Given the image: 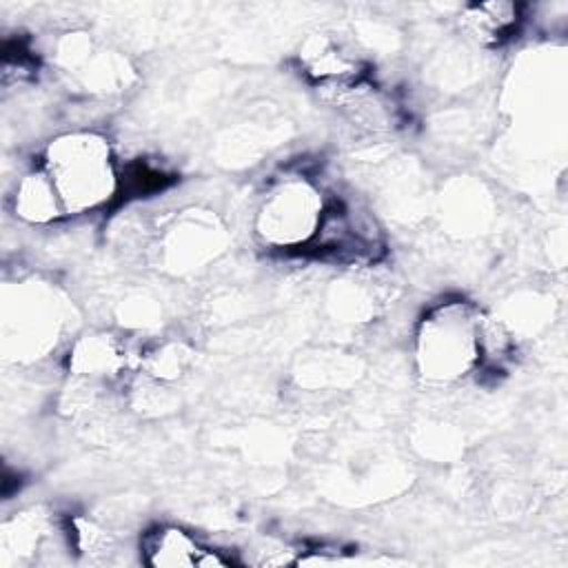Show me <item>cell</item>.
Instances as JSON below:
<instances>
[{
  "label": "cell",
  "instance_id": "1",
  "mask_svg": "<svg viewBox=\"0 0 568 568\" xmlns=\"http://www.w3.org/2000/svg\"><path fill=\"white\" fill-rule=\"evenodd\" d=\"M64 213H80L106 202L115 191L109 144L89 133L64 135L47 151V166Z\"/></svg>",
  "mask_w": 568,
  "mask_h": 568
},
{
  "label": "cell",
  "instance_id": "2",
  "mask_svg": "<svg viewBox=\"0 0 568 568\" xmlns=\"http://www.w3.org/2000/svg\"><path fill=\"white\" fill-rule=\"evenodd\" d=\"M481 355V326L462 306L450 304L424 322L419 335V362L433 379L464 375Z\"/></svg>",
  "mask_w": 568,
  "mask_h": 568
},
{
  "label": "cell",
  "instance_id": "3",
  "mask_svg": "<svg viewBox=\"0 0 568 568\" xmlns=\"http://www.w3.org/2000/svg\"><path fill=\"white\" fill-rule=\"evenodd\" d=\"M322 197L306 182H288L268 195L257 217V233L273 246H300L311 242L320 217Z\"/></svg>",
  "mask_w": 568,
  "mask_h": 568
},
{
  "label": "cell",
  "instance_id": "4",
  "mask_svg": "<svg viewBox=\"0 0 568 568\" xmlns=\"http://www.w3.org/2000/svg\"><path fill=\"white\" fill-rule=\"evenodd\" d=\"M146 564L151 566H226L229 559L217 555L215 550L204 548L200 541H195L189 532L166 526L158 528L155 532H149L142 544Z\"/></svg>",
  "mask_w": 568,
  "mask_h": 568
},
{
  "label": "cell",
  "instance_id": "5",
  "mask_svg": "<svg viewBox=\"0 0 568 568\" xmlns=\"http://www.w3.org/2000/svg\"><path fill=\"white\" fill-rule=\"evenodd\" d=\"M302 67L317 82H346L357 73V60L346 53L331 36H313L300 53Z\"/></svg>",
  "mask_w": 568,
  "mask_h": 568
},
{
  "label": "cell",
  "instance_id": "6",
  "mask_svg": "<svg viewBox=\"0 0 568 568\" xmlns=\"http://www.w3.org/2000/svg\"><path fill=\"white\" fill-rule=\"evenodd\" d=\"M16 211L29 222H49L64 213L62 200L44 169L27 175L20 182L16 193Z\"/></svg>",
  "mask_w": 568,
  "mask_h": 568
},
{
  "label": "cell",
  "instance_id": "7",
  "mask_svg": "<svg viewBox=\"0 0 568 568\" xmlns=\"http://www.w3.org/2000/svg\"><path fill=\"white\" fill-rule=\"evenodd\" d=\"M468 27L481 40H499L517 22V7L510 2H484L470 7L466 13Z\"/></svg>",
  "mask_w": 568,
  "mask_h": 568
}]
</instances>
